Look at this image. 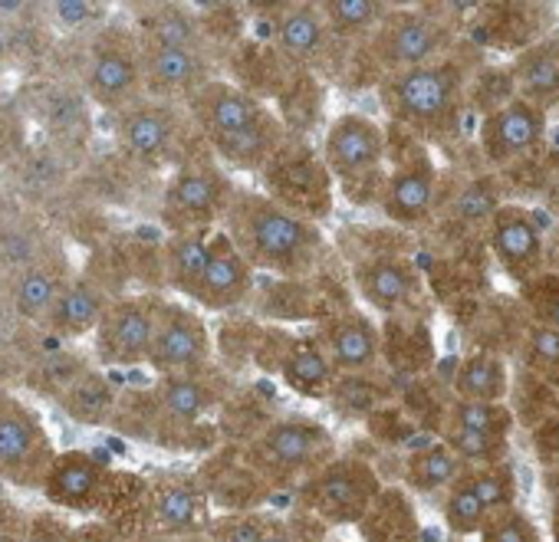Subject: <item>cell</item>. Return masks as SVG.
<instances>
[{
  "instance_id": "cell-23",
  "label": "cell",
  "mask_w": 559,
  "mask_h": 542,
  "mask_svg": "<svg viewBox=\"0 0 559 542\" xmlns=\"http://www.w3.org/2000/svg\"><path fill=\"white\" fill-rule=\"evenodd\" d=\"M340 375H372L382 369V323L359 306H340L313 326Z\"/></svg>"
},
{
  "instance_id": "cell-1",
  "label": "cell",
  "mask_w": 559,
  "mask_h": 542,
  "mask_svg": "<svg viewBox=\"0 0 559 542\" xmlns=\"http://www.w3.org/2000/svg\"><path fill=\"white\" fill-rule=\"evenodd\" d=\"M224 233L257 274L284 284L317 280L333 250L323 224L294 214L290 207L276 204L253 188L237 191L234 207L224 220Z\"/></svg>"
},
{
  "instance_id": "cell-40",
  "label": "cell",
  "mask_w": 559,
  "mask_h": 542,
  "mask_svg": "<svg viewBox=\"0 0 559 542\" xmlns=\"http://www.w3.org/2000/svg\"><path fill=\"white\" fill-rule=\"evenodd\" d=\"M320 11L336 44L353 57L376 34V27L385 21L392 4H385V0H323Z\"/></svg>"
},
{
  "instance_id": "cell-10",
  "label": "cell",
  "mask_w": 559,
  "mask_h": 542,
  "mask_svg": "<svg viewBox=\"0 0 559 542\" xmlns=\"http://www.w3.org/2000/svg\"><path fill=\"white\" fill-rule=\"evenodd\" d=\"M60 447L44 414L14 388H0V486L40 493Z\"/></svg>"
},
{
  "instance_id": "cell-47",
  "label": "cell",
  "mask_w": 559,
  "mask_h": 542,
  "mask_svg": "<svg viewBox=\"0 0 559 542\" xmlns=\"http://www.w3.org/2000/svg\"><path fill=\"white\" fill-rule=\"evenodd\" d=\"M477 542H543V532L530 513H523L520 506H510V509L493 513L484 522V529L477 532Z\"/></svg>"
},
{
  "instance_id": "cell-48",
  "label": "cell",
  "mask_w": 559,
  "mask_h": 542,
  "mask_svg": "<svg viewBox=\"0 0 559 542\" xmlns=\"http://www.w3.org/2000/svg\"><path fill=\"white\" fill-rule=\"evenodd\" d=\"M533 437V450L543 463H559V401L552 405V411L530 431Z\"/></svg>"
},
{
  "instance_id": "cell-13",
  "label": "cell",
  "mask_w": 559,
  "mask_h": 542,
  "mask_svg": "<svg viewBox=\"0 0 559 542\" xmlns=\"http://www.w3.org/2000/svg\"><path fill=\"white\" fill-rule=\"evenodd\" d=\"M257 8L266 11L260 14V21L266 24L263 40L294 70H307L323 80H333V76L343 80L349 67V53L330 34V24L320 4L297 0V4H270V8L257 4Z\"/></svg>"
},
{
  "instance_id": "cell-33",
  "label": "cell",
  "mask_w": 559,
  "mask_h": 542,
  "mask_svg": "<svg viewBox=\"0 0 559 542\" xmlns=\"http://www.w3.org/2000/svg\"><path fill=\"white\" fill-rule=\"evenodd\" d=\"M214 230H188V233H165L162 240V287L191 303L198 284L207 269Z\"/></svg>"
},
{
  "instance_id": "cell-12",
  "label": "cell",
  "mask_w": 559,
  "mask_h": 542,
  "mask_svg": "<svg viewBox=\"0 0 559 542\" xmlns=\"http://www.w3.org/2000/svg\"><path fill=\"white\" fill-rule=\"evenodd\" d=\"M257 178H260L266 197L290 207L294 214H300L313 224H323L333 217L340 191H336V181H333L317 142L290 135L284 145H280V152L263 165V171Z\"/></svg>"
},
{
  "instance_id": "cell-42",
  "label": "cell",
  "mask_w": 559,
  "mask_h": 542,
  "mask_svg": "<svg viewBox=\"0 0 559 542\" xmlns=\"http://www.w3.org/2000/svg\"><path fill=\"white\" fill-rule=\"evenodd\" d=\"M516 427L513 408L510 405H490V401H461L451 395L444 418H441V431H480V434H500L510 437Z\"/></svg>"
},
{
  "instance_id": "cell-8",
  "label": "cell",
  "mask_w": 559,
  "mask_h": 542,
  "mask_svg": "<svg viewBox=\"0 0 559 542\" xmlns=\"http://www.w3.org/2000/svg\"><path fill=\"white\" fill-rule=\"evenodd\" d=\"M237 181L230 171L211 155V148L181 161L162 188L158 197V220L165 233H188V230H221L234 197Z\"/></svg>"
},
{
  "instance_id": "cell-34",
  "label": "cell",
  "mask_w": 559,
  "mask_h": 542,
  "mask_svg": "<svg viewBox=\"0 0 559 542\" xmlns=\"http://www.w3.org/2000/svg\"><path fill=\"white\" fill-rule=\"evenodd\" d=\"M119 398H122V388L109 378L106 369L93 365L60 395L53 408L80 427H112Z\"/></svg>"
},
{
  "instance_id": "cell-37",
  "label": "cell",
  "mask_w": 559,
  "mask_h": 542,
  "mask_svg": "<svg viewBox=\"0 0 559 542\" xmlns=\"http://www.w3.org/2000/svg\"><path fill=\"white\" fill-rule=\"evenodd\" d=\"M362 542H421V516L405 486H385L356 526Z\"/></svg>"
},
{
  "instance_id": "cell-15",
  "label": "cell",
  "mask_w": 559,
  "mask_h": 542,
  "mask_svg": "<svg viewBox=\"0 0 559 542\" xmlns=\"http://www.w3.org/2000/svg\"><path fill=\"white\" fill-rule=\"evenodd\" d=\"M349 280L356 297L385 320L425 316L428 310V280L402 250H376L359 256Z\"/></svg>"
},
{
  "instance_id": "cell-28",
  "label": "cell",
  "mask_w": 559,
  "mask_h": 542,
  "mask_svg": "<svg viewBox=\"0 0 559 542\" xmlns=\"http://www.w3.org/2000/svg\"><path fill=\"white\" fill-rule=\"evenodd\" d=\"M129 24L139 37V44H145V47H178V50L214 53L204 21H201V11L191 4H171V0H165V4H139V8H132Z\"/></svg>"
},
{
  "instance_id": "cell-45",
  "label": "cell",
  "mask_w": 559,
  "mask_h": 542,
  "mask_svg": "<svg viewBox=\"0 0 559 542\" xmlns=\"http://www.w3.org/2000/svg\"><path fill=\"white\" fill-rule=\"evenodd\" d=\"M280 513L273 509H250V513H217L207 542H263L273 529Z\"/></svg>"
},
{
  "instance_id": "cell-14",
  "label": "cell",
  "mask_w": 559,
  "mask_h": 542,
  "mask_svg": "<svg viewBox=\"0 0 559 542\" xmlns=\"http://www.w3.org/2000/svg\"><path fill=\"white\" fill-rule=\"evenodd\" d=\"M145 369L155 378L198 375V372L217 369L214 333L198 306H191L178 297L158 300L155 339H152V356H148Z\"/></svg>"
},
{
  "instance_id": "cell-35",
  "label": "cell",
  "mask_w": 559,
  "mask_h": 542,
  "mask_svg": "<svg viewBox=\"0 0 559 542\" xmlns=\"http://www.w3.org/2000/svg\"><path fill=\"white\" fill-rule=\"evenodd\" d=\"M467 470V463L441 441L431 437L418 447H412L402 460V486L412 496H444L457 483V477Z\"/></svg>"
},
{
  "instance_id": "cell-26",
  "label": "cell",
  "mask_w": 559,
  "mask_h": 542,
  "mask_svg": "<svg viewBox=\"0 0 559 542\" xmlns=\"http://www.w3.org/2000/svg\"><path fill=\"white\" fill-rule=\"evenodd\" d=\"M198 480L204 483L214 513H250V509H266L270 499V486L250 470V463L243 460L240 447L234 444H221L214 454H207L201 460V467L194 470Z\"/></svg>"
},
{
  "instance_id": "cell-20",
  "label": "cell",
  "mask_w": 559,
  "mask_h": 542,
  "mask_svg": "<svg viewBox=\"0 0 559 542\" xmlns=\"http://www.w3.org/2000/svg\"><path fill=\"white\" fill-rule=\"evenodd\" d=\"M185 109L207 148H217L276 116L270 103L257 99L253 93H247L224 73L211 80L201 93H194Z\"/></svg>"
},
{
  "instance_id": "cell-29",
  "label": "cell",
  "mask_w": 559,
  "mask_h": 542,
  "mask_svg": "<svg viewBox=\"0 0 559 542\" xmlns=\"http://www.w3.org/2000/svg\"><path fill=\"white\" fill-rule=\"evenodd\" d=\"M507 70H510L513 93L523 103L543 109L546 116L559 112V34L556 31L513 53Z\"/></svg>"
},
{
  "instance_id": "cell-31",
  "label": "cell",
  "mask_w": 559,
  "mask_h": 542,
  "mask_svg": "<svg viewBox=\"0 0 559 542\" xmlns=\"http://www.w3.org/2000/svg\"><path fill=\"white\" fill-rule=\"evenodd\" d=\"M280 385L304 401H330L340 385V369L320 346L317 333H297L276 372Z\"/></svg>"
},
{
  "instance_id": "cell-32",
  "label": "cell",
  "mask_w": 559,
  "mask_h": 542,
  "mask_svg": "<svg viewBox=\"0 0 559 542\" xmlns=\"http://www.w3.org/2000/svg\"><path fill=\"white\" fill-rule=\"evenodd\" d=\"M513 388V365L507 352L474 349L451 372V395L461 401H490L507 405Z\"/></svg>"
},
{
  "instance_id": "cell-21",
  "label": "cell",
  "mask_w": 559,
  "mask_h": 542,
  "mask_svg": "<svg viewBox=\"0 0 559 542\" xmlns=\"http://www.w3.org/2000/svg\"><path fill=\"white\" fill-rule=\"evenodd\" d=\"M76 277V269L60 246H40L34 250L14 274H11V316L14 326L24 329H40Z\"/></svg>"
},
{
  "instance_id": "cell-25",
  "label": "cell",
  "mask_w": 559,
  "mask_h": 542,
  "mask_svg": "<svg viewBox=\"0 0 559 542\" xmlns=\"http://www.w3.org/2000/svg\"><path fill=\"white\" fill-rule=\"evenodd\" d=\"M221 60L207 50H178V47H145L142 44V70H145V96L162 103L188 106L194 93H201L211 80H217Z\"/></svg>"
},
{
  "instance_id": "cell-51",
  "label": "cell",
  "mask_w": 559,
  "mask_h": 542,
  "mask_svg": "<svg viewBox=\"0 0 559 542\" xmlns=\"http://www.w3.org/2000/svg\"><path fill=\"white\" fill-rule=\"evenodd\" d=\"M14 50H17V44H14V34H11V27H8L4 14H0V70H8V67H11V60H14Z\"/></svg>"
},
{
  "instance_id": "cell-24",
  "label": "cell",
  "mask_w": 559,
  "mask_h": 542,
  "mask_svg": "<svg viewBox=\"0 0 559 542\" xmlns=\"http://www.w3.org/2000/svg\"><path fill=\"white\" fill-rule=\"evenodd\" d=\"M257 269L240 256V250L234 246V240L221 230H214L211 240V256H207V269L198 284V293L191 300V306H198L201 313H214V316H230L240 306H247L257 293Z\"/></svg>"
},
{
  "instance_id": "cell-22",
  "label": "cell",
  "mask_w": 559,
  "mask_h": 542,
  "mask_svg": "<svg viewBox=\"0 0 559 542\" xmlns=\"http://www.w3.org/2000/svg\"><path fill=\"white\" fill-rule=\"evenodd\" d=\"M152 483V526L158 539L207 535L214 522V503L191 470H162L148 477Z\"/></svg>"
},
{
  "instance_id": "cell-49",
  "label": "cell",
  "mask_w": 559,
  "mask_h": 542,
  "mask_svg": "<svg viewBox=\"0 0 559 542\" xmlns=\"http://www.w3.org/2000/svg\"><path fill=\"white\" fill-rule=\"evenodd\" d=\"M27 132L21 116L14 112H0V161H17L24 155Z\"/></svg>"
},
{
  "instance_id": "cell-44",
  "label": "cell",
  "mask_w": 559,
  "mask_h": 542,
  "mask_svg": "<svg viewBox=\"0 0 559 542\" xmlns=\"http://www.w3.org/2000/svg\"><path fill=\"white\" fill-rule=\"evenodd\" d=\"M516 303L530 323L559 329V269H546L536 280L516 290Z\"/></svg>"
},
{
  "instance_id": "cell-4",
  "label": "cell",
  "mask_w": 559,
  "mask_h": 542,
  "mask_svg": "<svg viewBox=\"0 0 559 542\" xmlns=\"http://www.w3.org/2000/svg\"><path fill=\"white\" fill-rule=\"evenodd\" d=\"M336 191L356 207H379L389 184V125L369 112L336 116L320 138Z\"/></svg>"
},
{
  "instance_id": "cell-46",
  "label": "cell",
  "mask_w": 559,
  "mask_h": 542,
  "mask_svg": "<svg viewBox=\"0 0 559 542\" xmlns=\"http://www.w3.org/2000/svg\"><path fill=\"white\" fill-rule=\"evenodd\" d=\"M44 11L50 24H57L63 34H83V37L96 34L112 21V8L93 4V0H57V4H47Z\"/></svg>"
},
{
  "instance_id": "cell-2",
  "label": "cell",
  "mask_w": 559,
  "mask_h": 542,
  "mask_svg": "<svg viewBox=\"0 0 559 542\" xmlns=\"http://www.w3.org/2000/svg\"><path fill=\"white\" fill-rule=\"evenodd\" d=\"M480 70V53L471 40H464L448 57L392 73L379 83L376 96L389 119L428 145L448 142L457 135L467 109H471V86Z\"/></svg>"
},
{
  "instance_id": "cell-18",
  "label": "cell",
  "mask_w": 559,
  "mask_h": 542,
  "mask_svg": "<svg viewBox=\"0 0 559 542\" xmlns=\"http://www.w3.org/2000/svg\"><path fill=\"white\" fill-rule=\"evenodd\" d=\"M112 473H116V463L96 450H86V447L60 450L40 490L44 503L67 516L99 519Z\"/></svg>"
},
{
  "instance_id": "cell-36",
  "label": "cell",
  "mask_w": 559,
  "mask_h": 542,
  "mask_svg": "<svg viewBox=\"0 0 559 542\" xmlns=\"http://www.w3.org/2000/svg\"><path fill=\"white\" fill-rule=\"evenodd\" d=\"M382 362L395 375L418 378L431 369L435 362V339L431 326L425 316H402V320H385L382 326Z\"/></svg>"
},
{
  "instance_id": "cell-43",
  "label": "cell",
  "mask_w": 559,
  "mask_h": 542,
  "mask_svg": "<svg viewBox=\"0 0 559 542\" xmlns=\"http://www.w3.org/2000/svg\"><path fill=\"white\" fill-rule=\"evenodd\" d=\"M438 513H441V522L451 535L457 539H471L484 529V522L493 516L487 509V503L471 490V483L464 480V473L457 477V483L451 490H444V496L438 499Z\"/></svg>"
},
{
  "instance_id": "cell-38",
  "label": "cell",
  "mask_w": 559,
  "mask_h": 542,
  "mask_svg": "<svg viewBox=\"0 0 559 542\" xmlns=\"http://www.w3.org/2000/svg\"><path fill=\"white\" fill-rule=\"evenodd\" d=\"M96 365L93 352H80L76 346H57V349H47L40 356H34L27 365H24V388L34 392L37 398L57 405L60 395L80 378L86 375L90 369Z\"/></svg>"
},
{
  "instance_id": "cell-17",
  "label": "cell",
  "mask_w": 559,
  "mask_h": 542,
  "mask_svg": "<svg viewBox=\"0 0 559 542\" xmlns=\"http://www.w3.org/2000/svg\"><path fill=\"white\" fill-rule=\"evenodd\" d=\"M484 240H487V250H490L497 269L516 290L549 269V246H546L543 224L536 220V214L526 204L503 201L493 210V217L484 230Z\"/></svg>"
},
{
  "instance_id": "cell-3",
  "label": "cell",
  "mask_w": 559,
  "mask_h": 542,
  "mask_svg": "<svg viewBox=\"0 0 559 542\" xmlns=\"http://www.w3.org/2000/svg\"><path fill=\"white\" fill-rule=\"evenodd\" d=\"M451 11L454 8L448 4H392V11L366 40V47L349 57L343 83H349L353 73L369 70V86L379 89V83L392 73L415 70L448 57L464 44V17Z\"/></svg>"
},
{
  "instance_id": "cell-11",
  "label": "cell",
  "mask_w": 559,
  "mask_h": 542,
  "mask_svg": "<svg viewBox=\"0 0 559 542\" xmlns=\"http://www.w3.org/2000/svg\"><path fill=\"white\" fill-rule=\"evenodd\" d=\"M441 197V168L425 138L389 125V184L379 210L395 227H421Z\"/></svg>"
},
{
  "instance_id": "cell-9",
  "label": "cell",
  "mask_w": 559,
  "mask_h": 542,
  "mask_svg": "<svg viewBox=\"0 0 559 542\" xmlns=\"http://www.w3.org/2000/svg\"><path fill=\"white\" fill-rule=\"evenodd\" d=\"M382 490L385 483L366 457L340 450L294 490V513L313 519L323 529L359 526Z\"/></svg>"
},
{
  "instance_id": "cell-27",
  "label": "cell",
  "mask_w": 559,
  "mask_h": 542,
  "mask_svg": "<svg viewBox=\"0 0 559 542\" xmlns=\"http://www.w3.org/2000/svg\"><path fill=\"white\" fill-rule=\"evenodd\" d=\"M109 303L112 293L99 280H93L90 274H76L40 329L63 346H80L83 339L96 336Z\"/></svg>"
},
{
  "instance_id": "cell-6",
  "label": "cell",
  "mask_w": 559,
  "mask_h": 542,
  "mask_svg": "<svg viewBox=\"0 0 559 542\" xmlns=\"http://www.w3.org/2000/svg\"><path fill=\"white\" fill-rule=\"evenodd\" d=\"M112 138L129 165L168 174L181 161L207 148L185 106L148 96L112 116Z\"/></svg>"
},
{
  "instance_id": "cell-5",
  "label": "cell",
  "mask_w": 559,
  "mask_h": 542,
  "mask_svg": "<svg viewBox=\"0 0 559 542\" xmlns=\"http://www.w3.org/2000/svg\"><path fill=\"white\" fill-rule=\"evenodd\" d=\"M250 470L270 486V493L297 490L323 463H330L340 447L333 431L307 414H276L257 437L240 444Z\"/></svg>"
},
{
  "instance_id": "cell-41",
  "label": "cell",
  "mask_w": 559,
  "mask_h": 542,
  "mask_svg": "<svg viewBox=\"0 0 559 542\" xmlns=\"http://www.w3.org/2000/svg\"><path fill=\"white\" fill-rule=\"evenodd\" d=\"M513 359H516V369L530 372L546 388L559 392V329L526 320V326L513 346Z\"/></svg>"
},
{
  "instance_id": "cell-52",
  "label": "cell",
  "mask_w": 559,
  "mask_h": 542,
  "mask_svg": "<svg viewBox=\"0 0 559 542\" xmlns=\"http://www.w3.org/2000/svg\"><path fill=\"white\" fill-rule=\"evenodd\" d=\"M8 323H14V316H11V274L8 269H0V329H4Z\"/></svg>"
},
{
  "instance_id": "cell-16",
  "label": "cell",
  "mask_w": 559,
  "mask_h": 542,
  "mask_svg": "<svg viewBox=\"0 0 559 542\" xmlns=\"http://www.w3.org/2000/svg\"><path fill=\"white\" fill-rule=\"evenodd\" d=\"M155 290H132L112 297L96 336H93V359L99 369H139L148 365L155 320H158Z\"/></svg>"
},
{
  "instance_id": "cell-7",
  "label": "cell",
  "mask_w": 559,
  "mask_h": 542,
  "mask_svg": "<svg viewBox=\"0 0 559 542\" xmlns=\"http://www.w3.org/2000/svg\"><path fill=\"white\" fill-rule=\"evenodd\" d=\"M80 57V86L93 109L109 119L122 109L145 99V70H142V44L129 21L112 17L96 34L83 37Z\"/></svg>"
},
{
  "instance_id": "cell-19",
  "label": "cell",
  "mask_w": 559,
  "mask_h": 542,
  "mask_svg": "<svg viewBox=\"0 0 559 542\" xmlns=\"http://www.w3.org/2000/svg\"><path fill=\"white\" fill-rule=\"evenodd\" d=\"M549 116L520 96L490 109L477 122V152L493 171H510L546 145Z\"/></svg>"
},
{
  "instance_id": "cell-50",
  "label": "cell",
  "mask_w": 559,
  "mask_h": 542,
  "mask_svg": "<svg viewBox=\"0 0 559 542\" xmlns=\"http://www.w3.org/2000/svg\"><path fill=\"white\" fill-rule=\"evenodd\" d=\"M67 542H122V539L103 519H76V526H73Z\"/></svg>"
},
{
  "instance_id": "cell-39",
  "label": "cell",
  "mask_w": 559,
  "mask_h": 542,
  "mask_svg": "<svg viewBox=\"0 0 559 542\" xmlns=\"http://www.w3.org/2000/svg\"><path fill=\"white\" fill-rule=\"evenodd\" d=\"M323 109H326V80L317 73H307V70H297L294 80L287 83V89L273 103V112L287 125V132L294 138H307V142H313V135L323 122Z\"/></svg>"
},
{
  "instance_id": "cell-30",
  "label": "cell",
  "mask_w": 559,
  "mask_h": 542,
  "mask_svg": "<svg viewBox=\"0 0 559 542\" xmlns=\"http://www.w3.org/2000/svg\"><path fill=\"white\" fill-rule=\"evenodd\" d=\"M543 8L536 4H484V8H474L471 21H474V34L464 37L471 40L474 47H497V50H510L520 53L523 47H530L533 40L552 34L546 24L549 21H539Z\"/></svg>"
}]
</instances>
